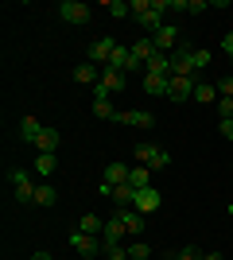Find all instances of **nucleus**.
Returning <instances> with one entry per match:
<instances>
[{"mask_svg": "<svg viewBox=\"0 0 233 260\" xmlns=\"http://www.w3.org/2000/svg\"><path fill=\"white\" fill-rule=\"evenodd\" d=\"M39 132H43V124H39V120H35V117H23L20 120V136H23V140H39Z\"/></svg>", "mask_w": 233, "mask_h": 260, "instance_id": "24", "label": "nucleus"}, {"mask_svg": "<svg viewBox=\"0 0 233 260\" xmlns=\"http://www.w3.org/2000/svg\"><path fill=\"white\" fill-rule=\"evenodd\" d=\"M35 202H39V206H55L58 202V190L51 183H39V190H35Z\"/></svg>", "mask_w": 233, "mask_h": 260, "instance_id": "26", "label": "nucleus"}, {"mask_svg": "<svg viewBox=\"0 0 233 260\" xmlns=\"http://www.w3.org/2000/svg\"><path fill=\"white\" fill-rule=\"evenodd\" d=\"M218 98H233V74L218 78Z\"/></svg>", "mask_w": 233, "mask_h": 260, "instance_id": "33", "label": "nucleus"}, {"mask_svg": "<svg viewBox=\"0 0 233 260\" xmlns=\"http://www.w3.org/2000/svg\"><path fill=\"white\" fill-rule=\"evenodd\" d=\"M124 237H128V229H124V221L117 214L105 221V233H101V241H105V249H113V245H124Z\"/></svg>", "mask_w": 233, "mask_h": 260, "instance_id": "9", "label": "nucleus"}, {"mask_svg": "<svg viewBox=\"0 0 233 260\" xmlns=\"http://www.w3.org/2000/svg\"><path fill=\"white\" fill-rule=\"evenodd\" d=\"M105 12H109L113 20H124V16H132V4H124V0H105Z\"/></svg>", "mask_w": 233, "mask_h": 260, "instance_id": "27", "label": "nucleus"}, {"mask_svg": "<svg viewBox=\"0 0 233 260\" xmlns=\"http://www.w3.org/2000/svg\"><path fill=\"white\" fill-rule=\"evenodd\" d=\"M210 58H214L210 51H190V62H194V70H206V66H210Z\"/></svg>", "mask_w": 233, "mask_h": 260, "instance_id": "30", "label": "nucleus"}, {"mask_svg": "<svg viewBox=\"0 0 233 260\" xmlns=\"http://www.w3.org/2000/svg\"><path fill=\"white\" fill-rule=\"evenodd\" d=\"M229 62H233V58H229Z\"/></svg>", "mask_w": 233, "mask_h": 260, "instance_id": "39", "label": "nucleus"}, {"mask_svg": "<svg viewBox=\"0 0 233 260\" xmlns=\"http://www.w3.org/2000/svg\"><path fill=\"white\" fill-rule=\"evenodd\" d=\"M152 39H155V51H159V54L179 51V27H175V23H163V27H159Z\"/></svg>", "mask_w": 233, "mask_h": 260, "instance_id": "7", "label": "nucleus"}, {"mask_svg": "<svg viewBox=\"0 0 233 260\" xmlns=\"http://www.w3.org/2000/svg\"><path fill=\"white\" fill-rule=\"evenodd\" d=\"M113 51H117V43L101 35V39H93V43H89L86 62H93V66H101V70H105V66H109V58H113Z\"/></svg>", "mask_w": 233, "mask_h": 260, "instance_id": "4", "label": "nucleus"}, {"mask_svg": "<svg viewBox=\"0 0 233 260\" xmlns=\"http://www.w3.org/2000/svg\"><path fill=\"white\" fill-rule=\"evenodd\" d=\"M74 78L82 82V86H97V82H101V70H97L93 62H82V66L74 70Z\"/></svg>", "mask_w": 233, "mask_h": 260, "instance_id": "19", "label": "nucleus"}, {"mask_svg": "<svg viewBox=\"0 0 233 260\" xmlns=\"http://www.w3.org/2000/svg\"><path fill=\"white\" fill-rule=\"evenodd\" d=\"M159 202H163V194H159L155 186H144V190H136V198H132V206L140 210V214H155V210H159Z\"/></svg>", "mask_w": 233, "mask_h": 260, "instance_id": "8", "label": "nucleus"}, {"mask_svg": "<svg viewBox=\"0 0 233 260\" xmlns=\"http://www.w3.org/2000/svg\"><path fill=\"white\" fill-rule=\"evenodd\" d=\"M132 198H136V190H132L128 183L113 186V202H117V210H121V206H132Z\"/></svg>", "mask_w": 233, "mask_h": 260, "instance_id": "25", "label": "nucleus"}, {"mask_svg": "<svg viewBox=\"0 0 233 260\" xmlns=\"http://www.w3.org/2000/svg\"><path fill=\"white\" fill-rule=\"evenodd\" d=\"M167 98H171V101H187V98H194V78H175V74H171Z\"/></svg>", "mask_w": 233, "mask_h": 260, "instance_id": "12", "label": "nucleus"}, {"mask_svg": "<svg viewBox=\"0 0 233 260\" xmlns=\"http://www.w3.org/2000/svg\"><path fill=\"white\" fill-rule=\"evenodd\" d=\"M136 159L144 163V167H152V171H163L167 163H171V155H167L159 144H140V148H136Z\"/></svg>", "mask_w": 233, "mask_h": 260, "instance_id": "3", "label": "nucleus"}, {"mask_svg": "<svg viewBox=\"0 0 233 260\" xmlns=\"http://www.w3.org/2000/svg\"><path fill=\"white\" fill-rule=\"evenodd\" d=\"M117 113H121V109H113V105H109V93H93V117H101V120H117Z\"/></svg>", "mask_w": 233, "mask_h": 260, "instance_id": "15", "label": "nucleus"}, {"mask_svg": "<svg viewBox=\"0 0 233 260\" xmlns=\"http://www.w3.org/2000/svg\"><path fill=\"white\" fill-rule=\"evenodd\" d=\"M167 86H171V78H163V74H144V93H152V98H167Z\"/></svg>", "mask_w": 233, "mask_h": 260, "instance_id": "14", "label": "nucleus"}, {"mask_svg": "<svg viewBox=\"0 0 233 260\" xmlns=\"http://www.w3.org/2000/svg\"><path fill=\"white\" fill-rule=\"evenodd\" d=\"M35 190H39L35 175L16 167V171H12V194H16V202H35Z\"/></svg>", "mask_w": 233, "mask_h": 260, "instance_id": "1", "label": "nucleus"}, {"mask_svg": "<svg viewBox=\"0 0 233 260\" xmlns=\"http://www.w3.org/2000/svg\"><path fill=\"white\" fill-rule=\"evenodd\" d=\"M58 140H62V132H58V128H43V132H39V140H35V148H39V152H55Z\"/></svg>", "mask_w": 233, "mask_h": 260, "instance_id": "20", "label": "nucleus"}, {"mask_svg": "<svg viewBox=\"0 0 233 260\" xmlns=\"http://www.w3.org/2000/svg\"><path fill=\"white\" fill-rule=\"evenodd\" d=\"M194 101H198V105L218 101V86H210V82H194Z\"/></svg>", "mask_w": 233, "mask_h": 260, "instance_id": "22", "label": "nucleus"}, {"mask_svg": "<svg viewBox=\"0 0 233 260\" xmlns=\"http://www.w3.org/2000/svg\"><path fill=\"white\" fill-rule=\"evenodd\" d=\"M58 16L66 23H86L93 12H89V4H82V0H62V4H58Z\"/></svg>", "mask_w": 233, "mask_h": 260, "instance_id": "6", "label": "nucleus"}, {"mask_svg": "<svg viewBox=\"0 0 233 260\" xmlns=\"http://www.w3.org/2000/svg\"><path fill=\"white\" fill-rule=\"evenodd\" d=\"M222 136H229V140H233V117L222 120Z\"/></svg>", "mask_w": 233, "mask_h": 260, "instance_id": "35", "label": "nucleus"}, {"mask_svg": "<svg viewBox=\"0 0 233 260\" xmlns=\"http://www.w3.org/2000/svg\"><path fill=\"white\" fill-rule=\"evenodd\" d=\"M171 260H206V252H198L194 245H187V249H179V252H175Z\"/></svg>", "mask_w": 233, "mask_h": 260, "instance_id": "29", "label": "nucleus"}, {"mask_svg": "<svg viewBox=\"0 0 233 260\" xmlns=\"http://www.w3.org/2000/svg\"><path fill=\"white\" fill-rule=\"evenodd\" d=\"M206 260H225V256H222V252H206Z\"/></svg>", "mask_w": 233, "mask_h": 260, "instance_id": "38", "label": "nucleus"}, {"mask_svg": "<svg viewBox=\"0 0 233 260\" xmlns=\"http://www.w3.org/2000/svg\"><path fill=\"white\" fill-rule=\"evenodd\" d=\"M222 47H225V54H229V58H233V31H229V35H225V39H222Z\"/></svg>", "mask_w": 233, "mask_h": 260, "instance_id": "36", "label": "nucleus"}, {"mask_svg": "<svg viewBox=\"0 0 233 260\" xmlns=\"http://www.w3.org/2000/svg\"><path fill=\"white\" fill-rule=\"evenodd\" d=\"M121 89H124V74L121 70H101V82L93 86V93H109L113 98V93H121Z\"/></svg>", "mask_w": 233, "mask_h": 260, "instance_id": "10", "label": "nucleus"}, {"mask_svg": "<svg viewBox=\"0 0 233 260\" xmlns=\"http://www.w3.org/2000/svg\"><path fill=\"white\" fill-rule=\"evenodd\" d=\"M105 260H132V256H128V245H113V249H105Z\"/></svg>", "mask_w": 233, "mask_h": 260, "instance_id": "31", "label": "nucleus"}, {"mask_svg": "<svg viewBox=\"0 0 233 260\" xmlns=\"http://www.w3.org/2000/svg\"><path fill=\"white\" fill-rule=\"evenodd\" d=\"M148 74H163V78H171V54H155L152 62L144 66Z\"/></svg>", "mask_w": 233, "mask_h": 260, "instance_id": "23", "label": "nucleus"}, {"mask_svg": "<svg viewBox=\"0 0 233 260\" xmlns=\"http://www.w3.org/2000/svg\"><path fill=\"white\" fill-rule=\"evenodd\" d=\"M128 186H132V190L152 186V167H144V163H140V167H132V171H128Z\"/></svg>", "mask_w": 233, "mask_h": 260, "instance_id": "18", "label": "nucleus"}, {"mask_svg": "<svg viewBox=\"0 0 233 260\" xmlns=\"http://www.w3.org/2000/svg\"><path fill=\"white\" fill-rule=\"evenodd\" d=\"M117 124H128V128H152L155 117L148 113V109H121V113H117Z\"/></svg>", "mask_w": 233, "mask_h": 260, "instance_id": "5", "label": "nucleus"}, {"mask_svg": "<svg viewBox=\"0 0 233 260\" xmlns=\"http://www.w3.org/2000/svg\"><path fill=\"white\" fill-rule=\"evenodd\" d=\"M78 229H82V233H89V237H101V233H105V221H101L97 214H86L82 221H78Z\"/></svg>", "mask_w": 233, "mask_h": 260, "instance_id": "21", "label": "nucleus"}, {"mask_svg": "<svg viewBox=\"0 0 233 260\" xmlns=\"http://www.w3.org/2000/svg\"><path fill=\"white\" fill-rule=\"evenodd\" d=\"M31 260H51V252H35V256Z\"/></svg>", "mask_w": 233, "mask_h": 260, "instance_id": "37", "label": "nucleus"}, {"mask_svg": "<svg viewBox=\"0 0 233 260\" xmlns=\"http://www.w3.org/2000/svg\"><path fill=\"white\" fill-rule=\"evenodd\" d=\"M128 171H132V167H124V163H109V167H105V175H101V183L121 186V183H128Z\"/></svg>", "mask_w": 233, "mask_h": 260, "instance_id": "17", "label": "nucleus"}, {"mask_svg": "<svg viewBox=\"0 0 233 260\" xmlns=\"http://www.w3.org/2000/svg\"><path fill=\"white\" fill-rule=\"evenodd\" d=\"M155 54H159V51H155V39H152V35H144V39H136V43H132V58L140 66H148Z\"/></svg>", "mask_w": 233, "mask_h": 260, "instance_id": "13", "label": "nucleus"}, {"mask_svg": "<svg viewBox=\"0 0 233 260\" xmlns=\"http://www.w3.org/2000/svg\"><path fill=\"white\" fill-rule=\"evenodd\" d=\"M148 12H152V0H132V16H136V23L144 20Z\"/></svg>", "mask_w": 233, "mask_h": 260, "instance_id": "32", "label": "nucleus"}, {"mask_svg": "<svg viewBox=\"0 0 233 260\" xmlns=\"http://www.w3.org/2000/svg\"><path fill=\"white\" fill-rule=\"evenodd\" d=\"M117 217L124 221V229H128V237H136V233H144V214L136 206H121L117 210Z\"/></svg>", "mask_w": 233, "mask_h": 260, "instance_id": "11", "label": "nucleus"}, {"mask_svg": "<svg viewBox=\"0 0 233 260\" xmlns=\"http://www.w3.org/2000/svg\"><path fill=\"white\" fill-rule=\"evenodd\" d=\"M218 113H222V120L233 117V98H218Z\"/></svg>", "mask_w": 233, "mask_h": 260, "instance_id": "34", "label": "nucleus"}, {"mask_svg": "<svg viewBox=\"0 0 233 260\" xmlns=\"http://www.w3.org/2000/svg\"><path fill=\"white\" fill-rule=\"evenodd\" d=\"M128 256H132V260H148V256H152V249H148L144 241H128Z\"/></svg>", "mask_w": 233, "mask_h": 260, "instance_id": "28", "label": "nucleus"}, {"mask_svg": "<svg viewBox=\"0 0 233 260\" xmlns=\"http://www.w3.org/2000/svg\"><path fill=\"white\" fill-rule=\"evenodd\" d=\"M55 171H58L55 152H39L35 155V175H39V179H47V175H55Z\"/></svg>", "mask_w": 233, "mask_h": 260, "instance_id": "16", "label": "nucleus"}, {"mask_svg": "<svg viewBox=\"0 0 233 260\" xmlns=\"http://www.w3.org/2000/svg\"><path fill=\"white\" fill-rule=\"evenodd\" d=\"M70 249H74L78 256L93 260V256L105 252V241H101V237H89V233H82V229H74V233H70Z\"/></svg>", "mask_w": 233, "mask_h": 260, "instance_id": "2", "label": "nucleus"}]
</instances>
